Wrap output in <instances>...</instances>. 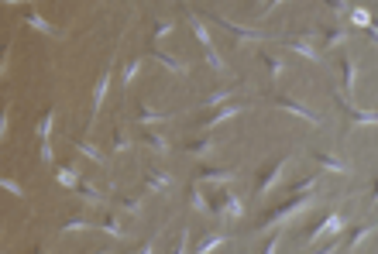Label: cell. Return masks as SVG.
I'll list each match as a JSON object with an SVG mask.
<instances>
[{
  "label": "cell",
  "instance_id": "cell-18",
  "mask_svg": "<svg viewBox=\"0 0 378 254\" xmlns=\"http://www.w3.org/2000/svg\"><path fill=\"white\" fill-rule=\"evenodd\" d=\"M186 244H189V234H179V244H175L172 254H186Z\"/></svg>",
  "mask_w": 378,
  "mask_h": 254
},
{
  "label": "cell",
  "instance_id": "cell-19",
  "mask_svg": "<svg viewBox=\"0 0 378 254\" xmlns=\"http://www.w3.org/2000/svg\"><path fill=\"white\" fill-rule=\"evenodd\" d=\"M227 96H230V90H220V93H217V96H210V100H206V103L213 107V103H220V100H227Z\"/></svg>",
  "mask_w": 378,
  "mask_h": 254
},
{
  "label": "cell",
  "instance_id": "cell-17",
  "mask_svg": "<svg viewBox=\"0 0 378 254\" xmlns=\"http://www.w3.org/2000/svg\"><path fill=\"white\" fill-rule=\"evenodd\" d=\"M210 148H213V141H200V144H196V148H189V151H193V155H206Z\"/></svg>",
  "mask_w": 378,
  "mask_h": 254
},
{
  "label": "cell",
  "instance_id": "cell-3",
  "mask_svg": "<svg viewBox=\"0 0 378 254\" xmlns=\"http://www.w3.org/2000/svg\"><path fill=\"white\" fill-rule=\"evenodd\" d=\"M220 213H224V217H241V213H244V206H241L237 196H227V199H224V206H220Z\"/></svg>",
  "mask_w": 378,
  "mask_h": 254
},
{
  "label": "cell",
  "instance_id": "cell-21",
  "mask_svg": "<svg viewBox=\"0 0 378 254\" xmlns=\"http://www.w3.org/2000/svg\"><path fill=\"white\" fill-rule=\"evenodd\" d=\"M137 76V62H131V66H127V86H131V79H134Z\"/></svg>",
  "mask_w": 378,
  "mask_h": 254
},
{
  "label": "cell",
  "instance_id": "cell-20",
  "mask_svg": "<svg viewBox=\"0 0 378 254\" xmlns=\"http://www.w3.org/2000/svg\"><path fill=\"white\" fill-rule=\"evenodd\" d=\"M107 230L114 234V237H121V227H117V220H114V217H107Z\"/></svg>",
  "mask_w": 378,
  "mask_h": 254
},
{
  "label": "cell",
  "instance_id": "cell-4",
  "mask_svg": "<svg viewBox=\"0 0 378 254\" xmlns=\"http://www.w3.org/2000/svg\"><path fill=\"white\" fill-rule=\"evenodd\" d=\"M107 86H110V72H103V79L96 82V100H93V114H96V110H100L103 96H107Z\"/></svg>",
  "mask_w": 378,
  "mask_h": 254
},
{
  "label": "cell",
  "instance_id": "cell-22",
  "mask_svg": "<svg viewBox=\"0 0 378 254\" xmlns=\"http://www.w3.org/2000/svg\"><path fill=\"white\" fill-rule=\"evenodd\" d=\"M275 247H278V237H275V241L268 244V247H265V254H275Z\"/></svg>",
  "mask_w": 378,
  "mask_h": 254
},
{
  "label": "cell",
  "instance_id": "cell-13",
  "mask_svg": "<svg viewBox=\"0 0 378 254\" xmlns=\"http://www.w3.org/2000/svg\"><path fill=\"white\" fill-rule=\"evenodd\" d=\"M172 28H175V21H158V24H155V35H158V38H165V35L172 31Z\"/></svg>",
  "mask_w": 378,
  "mask_h": 254
},
{
  "label": "cell",
  "instance_id": "cell-12",
  "mask_svg": "<svg viewBox=\"0 0 378 254\" xmlns=\"http://www.w3.org/2000/svg\"><path fill=\"white\" fill-rule=\"evenodd\" d=\"M79 148H83V151H86V155H90L93 162H100V165H103V151H96V148H93V144H90V141H83Z\"/></svg>",
  "mask_w": 378,
  "mask_h": 254
},
{
  "label": "cell",
  "instance_id": "cell-11",
  "mask_svg": "<svg viewBox=\"0 0 378 254\" xmlns=\"http://www.w3.org/2000/svg\"><path fill=\"white\" fill-rule=\"evenodd\" d=\"M58 182H62V185H76V182H79V175H72V168H62V172H58Z\"/></svg>",
  "mask_w": 378,
  "mask_h": 254
},
{
  "label": "cell",
  "instance_id": "cell-15",
  "mask_svg": "<svg viewBox=\"0 0 378 254\" xmlns=\"http://www.w3.org/2000/svg\"><path fill=\"white\" fill-rule=\"evenodd\" d=\"M206 62H210L213 69H224V62H220V55L213 52V48H206Z\"/></svg>",
  "mask_w": 378,
  "mask_h": 254
},
{
  "label": "cell",
  "instance_id": "cell-16",
  "mask_svg": "<svg viewBox=\"0 0 378 254\" xmlns=\"http://www.w3.org/2000/svg\"><path fill=\"white\" fill-rule=\"evenodd\" d=\"M48 131H52V114H45V120H42V124H38V134H42V138H45Z\"/></svg>",
  "mask_w": 378,
  "mask_h": 254
},
{
  "label": "cell",
  "instance_id": "cell-8",
  "mask_svg": "<svg viewBox=\"0 0 378 254\" xmlns=\"http://www.w3.org/2000/svg\"><path fill=\"white\" fill-rule=\"evenodd\" d=\"M189 24H193V31H196V38H200V41H203V45H206V48H213V45H210V35H206V28H203V24L196 21V17H189Z\"/></svg>",
  "mask_w": 378,
  "mask_h": 254
},
{
  "label": "cell",
  "instance_id": "cell-6",
  "mask_svg": "<svg viewBox=\"0 0 378 254\" xmlns=\"http://www.w3.org/2000/svg\"><path fill=\"white\" fill-rule=\"evenodd\" d=\"M145 141H148V148L158 151V155H165V151H169V141L162 138V134H145Z\"/></svg>",
  "mask_w": 378,
  "mask_h": 254
},
{
  "label": "cell",
  "instance_id": "cell-24",
  "mask_svg": "<svg viewBox=\"0 0 378 254\" xmlns=\"http://www.w3.org/2000/svg\"><path fill=\"white\" fill-rule=\"evenodd\" d=\"M375 203H378V185H375Z\"/></svg>",
  "mask_w": 378,
  "mask_h": 254
},
{
  "label": "cell",
  "instance_id": "cell-1",
  "mask_svg": "<svg viewBox=\"0 0 378 254\" xmlns=\"http://www.w3.org/2000/svg\"><path fill=\"white\" fill-rule=\"evenodd\" d=\"M341 227H344V217H341V213H333V217H327V220L320 223V227H316V230L309 234V241H320L323 234H337Z\"/></svg>",
  "mask_w": 378,
  "mask_h": 254
},
{
  "label": "cell",
  "instance_id": "cell-14",
  "mask_svg": "<svg viewBox=\"0 0 378 254\" xmlns=\"http://www.w3.org/2000/svg\"><path fill=\"white\" fill-rule=\"evenodd\" d=\"M368 234H371V227H361V230H357V234H354V237H351V251H354V247H357V244H361V241H365V237H368Z\"/></svg>",
  "mask_w": 378,
  "mask_h": 254
},
{
  "label": "cell",
  "instance_id": "cell-2",
  "mask_svg": "<svg viewBox=\"0 0 378 254\" xmlns=\"http://www.w3.org/2000/svg\"><path fill=\"white\" fill-rule=\"evenodd\" d=\"M316 162H320V168H327V172H337V175H347L351 168L341 162V158H333V155H316Z\"/></svg>",
  "mask_w": 378,
  "mask_h": 254
},
{
  "label": "cell",
  "instance_id": "cell-10",
  "mask_svg": "<svg viewBox=\"0 0 378 254\" xmlns=\"http://www.w3.org/2000/svg\"><path fill=\"white\" fill-rule=\"evenodd\" d=\"M309 189H316V175H309L306 182H299L296 189H292V196H303V193H309Z\"/></svg>",
  "mask_w": 378,
  "mask_h": 254
},
{
  "label": "cell",
  "instance_id": "cell-5",
  "mask_svg": "<svg viewBox=\"0 0 378 254\" xmlns=\"http://www.w3.org/2000/svg\"><path fill=\"white\" fill-rule=\"evenodd\" d=\"M234 114H241V107L234 103V107H227V110H220V114H213L210 120H206V127H213V124H224V120H230Z\"/></svg>",
  "mask_w": 378,
  "mask_h": 254
},
{
  "label": "cell",
  "instance_id": "cell-9",
  "mask_svg": "<svg viewBox=\"0 0 378 254\" xmlns=\"http://www.w3.org/2000/svg\"><path fill=\"white\" fill-rule=\"evenodd\" d=\"M137 114H141V117H137L141 124H151V120H162V114H158V110H151V107H141Z\"/></svg>",
  "mask_w": 378,
  "mask_h": 254
},
{
  "label": "cell",
  "instance_id": "cell-23",
  "mask_svg": "<svg viewBox=\"0 0 378 254\" xmlns=\"http://www.w3.org/2000/svg\"><path fill=\"white\" fill-rule=\"evenodd\" d=\"M141 254H151V244H145V251H141Z\"/></svg>",
  "mask_w": 378,
  "mask_h": 254
},
{
  "label": "cell",
  "instance_id": "cell-7",
  "mask_svg": "<svg viewBox=\"0 0 378 254\" xmlns=\"http://www.w3.org/2000/svg\"><path fill=\"white\" fill-rule=\"evenodd\" d=\"M220 244H224V234H213V237H206V241L196 247V254H210L213 247H220Z\"/></svg>",
  "mask_w": 378,
  "mask_h": 254
}]
</instances>
